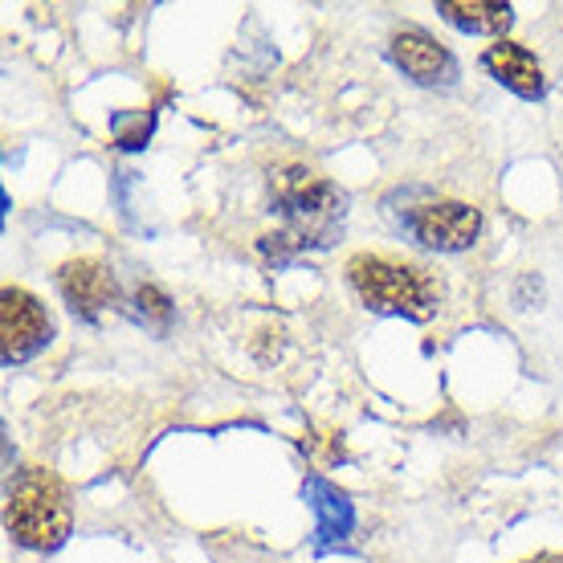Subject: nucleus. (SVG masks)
<instances>
[{
  "mask_svg": "<svg viewBox=\"0 0 563 563\" xmlns=\"http://www.w3.org/2000/svg\"><path fill=\"white\" fill-rule=\"evenodd\" d=\"M269 212H278L282 229L262 238V257L278 269L295 262L307 250H331L343 233V217H347V192L339 184L314 176L310 168L274 172L269 180Z\"/></svg>",
  "mask_w": 563,
  "mask_h": 563,
  "instance_id": "f257e3e1",
  "label": "nucleus"
},
{
  "mask_svg": "<svg viewBox=\"0 0 563 563\" xmlns=\"http://www.w3.org/2000/svg\"><path fill=\"white\" fill-rule=\"evenodd\" d=\"M4 527L29 551H57L74 531L66 482L45 465H21L4 486Z\"/></svg>",
  "mask_w": 563,
  "mask_h": 563,
  "instance_id": "f03ea898",
  "label": "nucleus"
},
{
  "mask_svg": "<svg viewBox=\"0 0 563 563\" xmlns=\"http://www.w3.org/2000/svg\"><path fill=\"white\" fill-rule=\"evenodd\" d=\"M347 282L372 314H396V319L429 323L441 307L437 278L429 269L409 266V262H393V257L380 254H355L347 262Z\"/></svg>",
  "mask_w": 563,
  "mask_h": 563,
  "instance_id": "7ed1b4c3",
  "label": "nucleus"
},
{
  "mask_svg": "<svg viewBox=\"0 0 563 563\" xmlns=\"http://www.w3.org/2000/svg\"><path fill=\"white\" fill-rule=\"evenodd\" d=\"M49 339H54L49 310L21 286H4L0 290V360L4 367L33 360L42 347H49Z\"/></svg>",
  "mask_w": 563,
  "mask_h": 563,
  "instance_id": "20e7f679",
  "label": "nucleus"
},
{
  "mask_svg": "<svg viewBox=\"0 0 563 563\" xmlns=\"http://www.w3.org/2000/svg\"><path fill=\"white\" fill-rule=\"evenodd\" d=\"M405 229H409V238L417 245H424V250L462 254V250H470L478 241L482 212L474 205H462V200H433V205L405 212Z\"/></svg>",
  "mask_w": 563,
  "mask_h": 563,
  "instance_id": "39448f33",
  "label": "nucleus"
},
{
  "mask_svg": "<svg viewBox=\"0 0 563 563\" xmlns=\"http://www.w3.org/2000/svg\"><path fill=\"white\" fill-rule=\"evenodd\" d=\"M302 498L314 510V555H331V551L352 548V531H355L352 498L339 490L335 482H327L323 474H307Z\"/></svg>",
  "mask_w": 563,
  "mask_h": 563,
  "instance_id": "423d86ee",
  "label": "nucleus"
},
{
  "mask_svg": "<svg viewBox=\"0 0 563 563\" xmlns=\"http://www.w3.org/2000/svg\"><path fill=\"white\" fill-rule=\"evenodd\" d=\"M57 290H62L74 314L99 319L102 310L119 298V282H114V269L99 257H74L57 269Z\"/></svg>",
  "mask_w": 563,
  "mask_h": 563,
  "instance_id": "0eeeda50",
  "label": "nucleus"
},
{
  "mask_svg": "<svg viewBox=\"0 0 563 563\" xmlns=\"http://www.w3.org/2000/svg\"><path fill=\"white\" fill-rule=\"evenodd\" d=\"M388 57L409 74L417 86H453L457 82V62L445 45L429 37L424 29H400L388 42Z\"/></svg>",
  "mask_w": 563,
  "mask_h": 563,
  "instance_id": "6e6552de",
  "label": "nucleus"
},
{
  "mask_svg": "<svg viewBox=\"0 0 563 563\" xmlns=\"http://www.w3.org/2000/svg\"><path fill=\"white\" fill-rule=\"evenodd\" d=\"M482 70L490 74L498 86H507L510 95H519V99H527V102L543 99V90H548L536 54L519 42H494L490 49L482 54Z\"/></svg>",
  "mask_w": 563,
  "mask_h": 563,
  "instance_id": "1a4fd4ad",
  "label": "nucleus"
},
{
  "mask_svg": "<svg viewBox=\"0 0 563 563\" xmlns=\"http://www.w3.org/2000/svg\"><path fill=\"white\" fill-rule=\"evenodd\" d=\"M437 13L462 33H507L515 25V9L498 0H437Z\"/></svg>",
  "mask_w": 563,
  "mask_h": 563,
  "instance_id": "9d476101",
  "label": "nucleus"
},
{
  "mask_svg": "<svg viewBox=\"0 0 563 563\" xmlns=\"http://www.w3.org/2000/svg\"><path fill=\"white\" fill-rule=\"evenodd\" d=\"M152 131H155L152 111H114L111 114V135L123 152H140V147H147Z\"/></svg>",
  "mask_w": 563,
  "mask_h": 563,
  "instance_id": "9b49d317",
  "label": "nucleus"
},
{
  "mask_svg": "<svg viewBox=\"0 0 563 563\" xmlns=\"http://www.w3.org/2000/svg\"><path fill=\"white\" fill-rule=\"evenodd\" d=\"M135 307H140V319H152L159 331L168 327L172 302H168V295H164V290H155V286H140V290H135Z\"/></svg>",
  "mask_w": 563,
  "mask_h": 563,
  "instance_id": "f8f14e48",
  "label": "nucleus"
},
{
  "mask_svg": "<svg viewBox=\"0 0 563 563\" xmlns=\"http://www.w3.org/2000/svg\"><path fill=\"white\" fill-rule=\"evenodd\" d=\"M527 563H563V551H555V555H536V560H527Z\"/></svg>",
  "mask_w": 563,
  "mask_h": 563,
  "instance_id": "ddd939ff",
  "label": "nucleus"
}]
</instances>
